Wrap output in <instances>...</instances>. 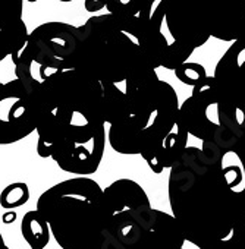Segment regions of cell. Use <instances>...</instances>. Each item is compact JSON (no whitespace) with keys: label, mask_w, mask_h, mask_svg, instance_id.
<instances>
[{"label":"cell","mask_w":245,"mask_h":249,"mask_svg":"<svg viewBox=\"0 0 245 249\" xmlns=\"http://www.w3.org/2000/svg\"><path fill=\"white\" fill-rule=\"evenodd\" d=\"M168 196L170 214L187 243L198 249L245 246V210L227 191L201 147H188L169 170Z\"/></svg>","instance_id":"obj_1"},{"label":"cell","mask_w":245,"mask_h":249,"mask_svg":"<svg viewBox=\"0 0 245 249\" xmlns=\"http://www.w3.org/2000/svg\"><path fill=\"white\" fill-rule=\"evenodd\" d=\"M37 129L36 98L19 79L0 82V145L17 144Z\"/></svg>","instance_id":"obj_10"},{"label":"cell","mask_w":245,"mask_h":249,"mask_svg":"<svg viewBox=\"0 0 245 249\" xmlns=\"http://www.w3.org/2000/svg\"><path fill=\"white\" fill-rule=\"evenodd\" d=\"M15 218H17V214H15V213H14L12 210H11L9 213H6V214L3 215V221H5L6 224H9V223H12V221H14Z\"/></svg>","instance_id":"obj_22"},{"label":"cell","mask_w":245,"mask_h":249,"mask_svg":"<svg viewBox=\"0 0 245 249\" xmlns=\"http://www.w3.org/2000/svg\"><path fill=\"white\" fill-rule=\"evenodd\" d=\"M173 72L182 84L189 87H195L207 78L206 68L197 62H185L181 66H178Z\"/></svg>","instance_id":"obj_19"},{"label":"cell","mask_w":245,"mask_h":249,"mask_svg":"<svg viewBox=\"0 0 245 249\" xmlns=\"http://www.w3.org/2000/svg\"><path fill=\"white\" fill-rule=\"evenodd\" d=\"M239 249H245V246H242V248H239Z\"/></svg>","instance_id":"obj_26"},{"label":"cell","mask_w":245,"mask_h":249,"mask_svg":"<svg viewBox=\"0 0 245 249\" xmlns=\"http://www.w3.org/2000/svg\"><path fill=\"white\" fill-rule=\"evenodd\" d=\"M106 140L104 129L88 138L59 142L53 148L50 159L66 173L78 176L93 175L98 170L103 160Z\"/></svg>","instance_id":"obj_11"},{"label":"cell","mask_w":245,"mask_h":249,"mask_svg":"<svg viewBox=\"0 0 245 249\" xmlns=\"http://www.w3.org/2000/svg\"><path fill=\"white\" fill-rule=\"evenodd\" d=\"M104 234L98 249H138L154 208L147 192L132 179H117L103 189Z\"/></svg>","instance_id":"obj_7"},{"label":"cell","mask_w":245,"mask_h":249,"mask_svg":"<svg viewBox=\"0 0 245 249\" xmlns=\"http://www.w3.org/2000/svg\"><path fill=\"white\" fill-rule=\"evenodd\" d=\"M143 0H106L107 14L120 17H137Z\"/></svg>","instance_id":"obj_20"},{"label":"cell","mask_w":245,"mask_h":249,"mask_svg":"<svg viewBox=\"0 0 245 249\" xmlns=\"http://www.w3.org/2000/svg\"><path fill=\"white\" fill-rule=\"evenodd\" d=\"M160 33L194 50L210 38L232 43L245 34V0H168Z\"/></svg>","instance_id":"obj_6"},{"label":"cell","mask_w":245,"mask_h":249,"mask_svg":"<svg viewBox=\"0 0 245 249\" xmlns=\"http://www.w3.org/2000/svg\"><path fill=\"white\" fill-rule=\"evenodd\" d=\"M213 160L225 186L245 210V147L235 142L226 147L201 145Z\"/></svg>","instance_id":"obj_12"},{"label":"cell","mask_w":245,"mask_h":249,"mask_svg":"<svg viewBox=\"0 0 245 249\" xmlns=\"http://www.w3.org/2000/svg\"><path fill=\"white\" fill-rule=\"evenodd\" d=\"M59 2H62V3H71V2H74V0H59Z\"/></svg>","instance_id":"obj_24"},{"label":"cell","mask_w":245,"mask_h":249,"mask_svg":"<svg viewBox=\"0 0 245 249\" xmlns=\"http://www.w3.org/2000/svg\"><path fill=\"white\" fill-rule=\"evenodd\" d=\"M0 249H9L5 239H3V236H2V233H0Z\"/></svg>","instance_id":"obj_23"},{"label":"cell","mask_w":245,"mask_h":249,"mask_svg":"<svg viewBox=\"0 0 245 249\" xmlns=\"http://www.w3.org/2000/svg\"><path fill=\"white\" fill-rule=\"evenodd\" d=\"M30 199V188L25 182H14L0 192V207L15 210L25 205Z\"/></svg>","instance_id":"obj_18"},{"label":"cell","mask_w":245,"mask_h":249,"mask_svg":"<svg viewBox=\"0 0 245 249\" xmlns=\"http://www.w3.org/2000/svg\"><path fill=\"white\" fill-rule=\"evenodd\" d=\"M34 98L37 154L41 159H50L59 142L88 138L106 129L103 84L78 69L50 75L41 82Z\"/></svg>","instance_id":"obj_2"},{"label":"cell","mask_w":245,"mask_h":249,"mask_svg":"<svg viewBox=\"0 0 245 249\" xmlns=\"http://www.w3.org/2000/svg\"><path fill=\"white\" fill-rule=\"evenodd\" d=\"M127 110L109 124L107 142L124 156H144L179 122V98L175 88L157 72L125 82Z\"/></svg>","instance_id":"obj_4"},{"label":"cell","mask_w":245,"mask_h":249,"mask_svg":"<svg viewBox=\"0 0 245 249\" xmlns=\"http://www.w3.org/2000/svg\"><path fill=\"white\" fill-rule=\"evenodd\" d=\"M78 30L75 69L91 78L117 85L156 72L143 46L138 17L94 15Z\"/></svg>","instance_id":"obj_3"},{"label":"cell","mask_w":245,"mask_h":249,"mask_svg":"<svg viewBox=\"0 0 245 249\" xmlns=\"http://www.w3.org/2000/svg\"><path fill=\"white\" fill-rule=\"evenodd\" d=\"M79 30L66 22H46L28 36L27 52L38 68L36 78L43 82L56 72L75 69Z\"/></svg>","instance_id":"obj_9"},{"label":"cell","mask_w":245,"mask_h":249,"mask_svg":"<svg viewBox=\"0 0 245 249\" xmlns=\"http://www.w3.org/2000/svg\"><path fill=\"white\" fill-rule=\"evenodd\" d=\"M27 2H30V3H36L37 0H27Z\"/></svg>","instance_id":"obj_25"},{"label":"cell","mask_w":245,"mask_h":249,"mask_svg":"<svg viewBox=\"0 0 245 249\" xmlns=\"http://www.w3.org/2000/svg\"><path fill=\"white\" fill-rule=\"evenodd\" d=\"M188 137L189 135L179 117L176 126L154 148H151L141 157L147 163L149 169L156 175H160L165 170H170L176 163H179L187 148L189 147Z\"/></svg>","instance_id":"obj_14"},{"label":"cell","mask_w":245,"mask_h":249,"mask_svg":"<svg viewBox=\"0 0 245 249\" xmlns=\"http://www.w3.org/2000/svg\"><path fill=\"white\" fill-rule=\"evenodd\" d=\"M185 243L187 240L175 217L154 208L151 223L138 249H182Z\"/></svg>","instance_id":"obj_16"},{"label":"cell","mask_w":245,"mask_h":249,"mask_svg":"<svg viewBox=\"0 0 245 249\" xmlns=\"http://www.w3.org/2000/svg\"><path fill=\"white\" fill-rule=\"evenodd\" d=\"M179 117L188 135L200 140L201 145L226 147L236 142L226 131L220 91L213 75L192 87L191 95L179 106Z\"/></svg>","instance_id":"obj_8"},{"label":"cell","mask_w":245,"mask_h":249,"mask_svg":"<svg viewBox=\"0 0 245 249\" xmlns=\"http://www.w3.org/2000/svg\"><path fill=\"white\" fill-rule=\"evenodd\" d=\"M21 234L30 249H44L52 237L49 223L38 210L27 211L21 221Z\"/></svg>","instance_id":"obj_17"},{"label":"cell","mask_w":245,"mask_h":249,"mask_svg":"<svg viewBox=\"0 0 245 249\" xmlns=\"http://www.w3.org/2000/svg\"><path fill=\"white\" fill-rule=\"evenodd\" d=\"M22 14L24 0H0V62L27 46L30 31Z\"/></svg>","instance_id":"obj_13"},{"label":"cell","mask_w":245,"mask_h":249,"mask_svg":"<svg viewBox=\"0 0 245 249\" xmlns=\"http://www.w3.org/2000/svg\"><path fill=\"white\" fill-rule=\"evenodd\" d=\"M62 249H98L104 234L103 189L88 176L62 180L44 191L37 207Z\"/></svg>","instance_id":"obj_5"},{"label":"cell","mask_w":245,"mask_h":249,"mask_svg":"<svg viewBox=\"0 0 245 249\" xmlns=\"http://www.w3.org/2000/svg\"><path fill=\"white\" fill-rule=\"evenodd\" d=\"M84 8L88 14H97L106 8V0H84Z\"/></svg>","instance_id":"obj_21"},{"label":"cell","mask_w":245,"mask_h":249,"mask_svg":"<svg viewBox=\"0 0 245 249\" xmlns=\"http://www.w3.org/2000/svg\"><path fill=\"white\" fill-rule=\"evenodd\" d=\"M182 249H188V248H185V246H184V248H182Z\"/></svg>","instance_id":"obj_27"},{"label":"cell","mask_w":245,"mask_h":249,"mask_svg":"<svg viewBox=\"0 0 245 249\" xmlns=\"http://www.w3.org/2000/svg\"><path fill=\"white\" fill-rule=\"evenodd\" d=\"M213 78L222 88L245 95V34L230 43L216 63Z\"/></svg>","instance_id":"obj_15"}]
</instances>
